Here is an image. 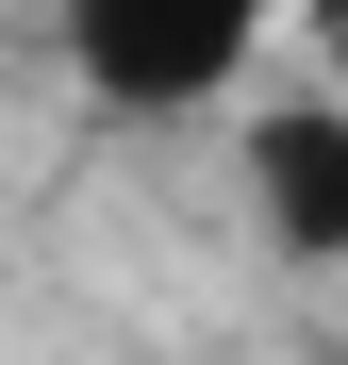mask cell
Segmentation results:
<instances>
[{"label":"cell","mask_w":348,"mask_h":365,"mask_svg":"<svg viewBox=\"0 0 348 365\" xmlns=\"http://www.w3.org/2000/svg\"><path fill=\"white\" fill-rule=\"evenodd\" d=\"M50 17H67L83 100H116V116H199V100L249 83V50L282 34V0H50Z\"/></svg>","instance_id":"obj_1"},{"label":"cell","mask_w":348,"mask_h":365,"mask_svg":"<svg viewBox=\"0 0 348 365\" xmlns=\"http://www.w3.org/2000/svg\"><path fill=\"white\" fill-rule=\"evenodd\" d=\"M249 200H265V250L348 266V100H265L249 116Z\"/></svg>","instance_id":"obj_2"}]
</instances>
